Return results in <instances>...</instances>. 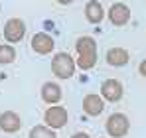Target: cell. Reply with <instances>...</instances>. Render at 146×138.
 I'll return each mask as SVG.
<instances>
[{"label":"cell","mask_w":146,"mask_h":138,"mask_svg":"<svg viewBox=\"0 0 146 138\" xmlns=\"http://www.w3.org/2000/svg\"><path fill=\"white\" fill-rule=\"evenodd\" d=\"M75 49L79 53V59H77V67H81L83 71H89V69L95 67L97 63V42L89 36H83L77 40Z\"/></svg>","instance_id":"1"},{"label":"cell","mask_w":146,"mask_h":138,"mask_svg":"<svg viewBox=\"0 0 146 138\" xmlns=\"http://www.w3.org/2000/svg\"><path fill=\"white\" fill-rule=\"evenodd\" d=\"M51 71L59 79H69L73 73H75V61H73V57L69 53H65V51L57 53L51 59Z\"/></svg>","instance_id":"2"},{"label":"cell","mask_w":146,"mask_h":138,"mask_svg":"<svg viewBox=\"0 0 146 138\" xmlns=\"http://www.w3.org/2000/svg\"><path fill=\"white\" fill-rule=\"evenodd\" d=\"M128 128H130V122H128L126 115H122V113H115V115L109 116V120H107V132H109V136L122 138V136H126Z\"/></svg>","instance_id":"3"},{"label":"cell","mask_w":146,"mask_h":138,"mask_svg":"<svg viewBox=\"0 0 146 138\" xmlns=\"http://www.w3.org/2000/svg\"><path fill=\"white\" fill-rule=\"evenodd\" d=\"M44 120L48 124V128H63L67 124V111L59 105H53L49 107L44 115Z\"/></svg>","instance_id":"4"},{"label":"cell","mask_w":146,"mask_h":138,"mask_svg":"<svg viewBox=\"0 0 146 138\" xmlns=\"http://www.w3.org/2000/svg\"><path fill=\"white\" fill-rule=\"evenodd\" d=\"M26 34V24L20 20V18H10L6 26H4V38L6 42L10 44H16V42H22Z\"/></svg>","instance_id":"5"},{"label":"cell","mask_w":146,"mask_h":138,"mask_svg":"<svg viewBox=\"0 0 146 138\" xmlns=\"http://www.w3.org/2000/svg\"><path fill=\"white\" fill-rule=\"evenodd\" d=\"M101 93H103V97L107 99V101H111V103H117V101H121L122 99V85L121 81H117V79H107V81H103V85H101Z\"/></svg>","instance_id":"6"},{"label":"cell","mask_w":146,"mask_h":138,"mask_svg":"<svg viewBox=\"0 0 146 138\" xmlns=\"http://www.w3.org/2000/svg\"><path fill=\"white\" fill-rule=\"evenodd\" d=\"M109 20L115 24V26H124V24L130 20V10L126 4L122 2H115L109 10Z\"/></svg>","instance_id":"7"},{"label":"cell","mask_w":146,"mask_h":138,"mask_svg":"<svg viewBox=\"0 0 146 138\" xmlns=\"http://www.w3.org/2000/svg\"><path fill=\"white\" fill-rule=\"evenodd\" d=\"M32 49L40 55H48L53 51V40L51 36L44 34V32H38L34 38H32Z\"/></svg>","instance_id":"8"},{"label":"cell","mask_w":146,"mask_h":138,"mask_svg":"<svg viewBox=\"0 0 146 138\" xmlns=\"http://www.w3.org/2000/svg\"><path fill=\"white\" fill-rule=\"evenodd\" d=\"M20 126H22V120H20V116L14 111H6V113L0 115V128L4 132H8V134L10 132H18Z\"/></svg>","instance_id":"9"},{"label":"cell","mask_w":146,"mask_h":138,"mask_svg":"<svg viewBox=\"0 0 146 138\" xmlns=\"http://www.w3.org/2000/svg\"><path fill=\"white\" fill-rule=\"evenodd\" d=\"M105 109V103L99 95H87L83 99V111L87 113L89 116H99Z\"/></svg>","instance_id":"10"},{"label":"cell","mask_w":146,"mask_h":138,"mask_svg":"<svg viewBox=\"0 0 146 138\" xmlns=\"http://www.w3.org/2000/svg\"><path fill=\"white\" fill-rule=\"evenodd\" d=\"M42 99H44L46 103H49V105L59 103V101H61V87H59L57 83H53V81L44 83V85H42Z\"/></svg>","instance_id":"11"},{"label":"cell","mask_w":146,"mask_h":138,"mask_svg":"<svg viewBox=\"0 0 146 138\" xmlns=\"http://www.w3.org/2000/svg\"><path fill=\"white\" fill-rule=\"evenodd\" d=\"M107 63L113 65V67H121L128 63V51L122 49V47H111L107 51Z\"/></svg>","instance_id":"12"},{"label":"cell","mask_w":146,"mask_h":138,"mask_svg":"<svg viewBox=\"0 0 146 138\" xmlns=\"http://www.w3.org/2000/svg\"><path fill=\"white\" fill-rule=\"evenodd\" d=\"M85 16H87V20L91 24H99L103 20V16H105V10H103V6L99 4V2H87L85 4Z\"/></svg>","instance_id":"13"},{"label":"cell","mask_w":146,"mask_h":138,"mask_svg":"<svg viewBox=\"0 0 146 138\" xmlns=\"http://www.w3.org/2000/svg\"><path fill=\"white\" fill-rule=\"evenodd\" d=\"M16 59V49L10 46V44H4L0 46V63H12Z\"/></svg>","instance_id":"14"},{"label":"cell","mask_w":146,"mask_h":138,"mask_svg":"<svg viewBox=\"0 0 146 138\" xmlns=\"http://www.w3.org/2000/svg\"><path fill=\"white\" fill-rule=\"evenodd\" d=\"M30 138H57L55 136V132L48 128V126H34L32 130H30Z\"/></svg>","instance_id":"15"},{"label":"cell","mask_w":146,"mask_h":138,"mask_svg":"<svg viewBox=\"0 0 146 138\" xmlns=\"http://www.w3.org/2000/svg\"><path fill=\"white\" fill-rule=\"evenodd\" d=\"M138 71H140V75H144V77H146V59L142 61V63H140V67H138Z\"/></svg>","instance_id":"16"},{"label":"cell","mask_w":146,"mask_h":138,"mask_svg":"<svg viewBox=\"0 0 146 138\" xmlns=\"http://www.w3.org/2000/svg\"><path fill=\"white\" fill-rule=\"evenodd\" d=\"M71 138H91V136H89L87 132H77V134H73Z\"/></svg>","instance_id":"17"}]
</instances>
